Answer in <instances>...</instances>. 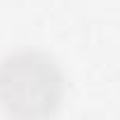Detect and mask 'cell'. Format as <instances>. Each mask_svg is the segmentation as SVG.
Returning <instances> with one entry per match:
<instances>
[{
	"label": "cell",
	"mask_w": 120,
	"mask_h": 120,
	"mask_svg": "<svg viewBox=\"0 0 120 120\" xmlns=\"http://www.w3.org/2000/svg\"><path fill=\"white\" fill-rule=\"evenodd\" d=\"M54 68L47 64H38L35 59H14L0 71V99L10 106V111L38 113L49 111L56 99Z\"/></svg>",
	"instance_id": "cell-1"
}]
</instances>
